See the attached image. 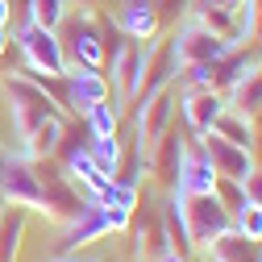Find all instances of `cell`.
I'll list each match as a JSON object with an SVG mask.
<instances>
[{
  "instance_id": "6da1fadb",
  "label": "cell",
  "mask_w": 262,
  "mask_h": 262,
  "mask_svg": "<svg viewBox=\"0 0 262 262\" xmlns=\"http://www.w3.org/2000/svg\"><path fill=\"white\" fill-rule=\"evenodd\" d=\"M0 88H5V96H9V121H13L17 142H25L46 117H58V113H62V104L54 100L38 79H29L25 71H17V75L9 71Z\"/></svg>"
},
{
  "instance_id": "7a4b0ae2",
  "label": "cell",
  "mask_w": 262,
  "mask_h": 262,
  "mask_svg": "<svg viewBox=\"0 0 262 262\" xmlns=\"http://www.w3.org/2000/svg\"><path fill=\"white\" fill-rule=\"evenodd\" d=\"M58 42H62V54H67V67H92L100 71L108 62V34H104V17L83 9L79 17H62L58 25Z\"/></svg>"
},
{
  "instance_id": "3957f363",
  "label": "cell",
  "mask_w": 262,
  "mask_h": 262,
  "mask_svg": "<svg viewBox=\"0 0 262 262\" xmlns=\"http://www.w3.org/2000/svg\"><path fill=\"white\" fill-rule=\"evenodd\" d=\"M17 50H21V71L25 75H67V54H62V42H58V29H46L38 21H29L17 29Z\"/></svg>"
},
{
  "instance_id": "277c9868",
  "label": "cell",
  "mask_w": 262,
  "mask_h": 262,
  "mask_svg": "<svg viewBox=\"0 0 262 262\" xmlns=\"http://www.w3.org/2000/svg\"><path fill=\"white\" fill-rule=\"evenodd\" d=\"M171 195L179 200V212H183V225H187V237H191L195 254L208 250L221 233L233 229V212H229L216 195H179V191H171Z\"/></svg>"
},
{
  "instance_id": "5b68a950",
  "label": "cell",
  "mask_w": 262,
  "mask_h": 262,
  "mask_svg": "<svg viewBox=\"0 0 262 262\" xmlns=\"http://www.w3.org/2000/svg\"><path fill=\"white\" fill-rule=\"evenodd\" d=\"M38 162V179H42V200H46V208H42V216H50L54 225H67V221H75L79 212H83V187L62 171V162H54V158H34Z\"/></svg>"
},
{
  "instance_id": "8992f818",
  "label": "cell",
  "mask_w": 262,
  "mask_h": 262,
  "mask_svg": "<svg viewBox=\"0 0 262 262\" xmlns=\"http://www.w3.org/2000/svg\"><path fill=\"white\" fill-rule=\"evenodd\" d=\"M0 204L5 208H25V212H42V179H38V162L25 154H9L5 171H0Z\"/></svg>"
},
{
  "instance_id": "52a82bcc",
  "label": "cell",
  "mask_w": 262,
  "mask_h": 262,
  "mask_svg": "<svg viewBox=\"0 0 262 262\" xmlns=\"http://www.w3.org/2000/svg\"><path fill=\"white\" fill-rule=\"evenodd\" d=\"M229 46H233V42H225L221 34H212V29L200 25L191 13H187V21L171 34V50H175V58H179V67H191V62H204V67H208V62H216Z\"/></svg>"
},
{
  "instance_id": "ba28073f",
  "label": "cell",
  "mask_w": 262,
  "mask_h": 262,
  "mask_svg": "<svg viewBox=\"0 0 262 262\" xmlns=\"http://www.w3.org/2000/svg\"><path fill=\"white\" fill-rule=\"evenodd\" d=\"M100 100H113L108 75L92 71V67H67V75H62V108L67 113H88Z\"/></svg>"
},
{
  "instance_id": "9c48e42d",
  "label": "cell",
  "mask_w": 262,
  "mask_h": 262,
  "mask_svg": "<svg viewBox=\"0 0 262 262\" xmlns=\"http://www.w3.org/2000/svg\"><path fill=\"white\" fill-rule=\"evenodd\" d=\"M191 142L204 150V158L212 162L216 179H237V183H246V175L258 167V162H254V150H246V146H233V142H225V138H216V134L191 138Z\"/></svg>"
},
{
  "instance_id": "30bf717a",
  "label": "cell",
  "mask_w": 262,
  "mask_h": 262,
  "mask_svg": "<svg viewBox=\"0 0 262 262\" xmlns=\"http://www.w3.org/2000/svg\"><path fill=\"white\" fill-rule=\"evenodd\" d=\"M225 113V96L212 88H179V117L187 125L191 138H204L216 125V117Z\"/></svg>"
},
{
  "instance_id": "8fae6325",
  "label": "cell",
  "mask_w": 262,
  "mask_h": 262,
  "mask_svg": "<svg viewBox=\"0 0 262 262\" xmlns=\"http://www.w3.org/2000/svg\"><path fill=\"white\" fill-rule=\"evenodd\" d=\"M212 187H216V171H212V162L204 158V150L195 146V142H187L183 154H179L175 187H171V191H179V195H212Z\"/></svg>"
},
{
  "instance_id": "7c38bea8",
  "label": "cell",
  "mask_w": 262,
  "mask_h": 262,
  "mask_svg": "<svg viewBox=\"0 0 262 262\" xmlns=\"http://www.w3.org/2000/svg\"><path fill=\"white\" fill-rule=\"evenodd\" d=\"M113 25L121 29L129 42H150V38H158V25H162L158 0H121Z\"/></svg>"
},
{
  "instance_id": "4fadbf2b",
  "label": "cell",
  "mask_w": 262,
  "mask_h": 262,
  "mask_svg": "<svg viewBox=\"0 0 262 262\" xmlns=\"http://www.w3.org/2000/svg\"><path fill=\"white\" fill-rule=\"evenodd\" d=\"M62 134H67V117H46L34 134H29L25 142H21V150L17 154H25V158H58V146H62Z\"/></svg>"
},
{
  "instance_id": "5bb4252c",
  "label": "cell",
  "mask_w": 262,
  "mask_h": 262,
  "mask_svg": "<svg viewBox=\"0 0 262 262\" xmlns=\"http://www.w3.org/2000/svg\"><path fill=\"white\" fill-rule=\"evenodd\" d=\"M225 104L233 108V113H242V117H258L262 113V62L250 67L233 88L225 92Z\"/></svg>"
},
{
  "instance_id": "9a60e30c",
  "label": "cell",
  "mask_w": 262,
  "mask_h": 262,
  "mask_svg": "<svg viewBox=\"0 0 262 262\" xmlns=\"http://www.w3.org/2000/svg\"><path fill=\"white\" fill-rule=\"evenodd\" d=\"M25 225H29V212L25 208H13V212L5 208V212H0V262H17Z\"/></svg>"
},
{
  "instance_id": "2e32d148",
  "label": "cell",
  "mask_w": 262,
  "mask_h": 262,
  "mask_svg": "<svg viewBox=\"0 0 262 262\" xmlns=\"http://www.w3.org/2000/svg\"><path fill=\"white\" fill-rule=\"evenodd\" d=\"M208 134H216V138H225V142H233V146L254 150V121H250V117H242V113H233L229 104H225V113L216 117V125L208 129Z\"/></svg>"
},
{
  "instance_id": "e0dca14e",
  "label": "cell",
  "mask_w": 262,
  "mask_h": 262,
  "mask_svg": "<svg viewBox=\"0 0 262 262\" xmlns=\"http://www.w3.org/2000/svg\"><path fill=\"white\" fill-rule=\"evenodd\" d=\"M88 121V138H117V129H121V108L113 100H100V104H92L83 113Z\"/></svg>"
},
{
  "instance_id": "ac0fdd59",
  "label": "cell",
  "mask_w": 262,
  "mask_h": 262,
  "mask_svg": "<svg viewBox=\"0 0 262 262\" xmlns=\"http://www.w3.org/2000/svg\"><path fill=\"white\" fill-rule=\"evenodd\" d=\"M88 150H92L96 167H100L108 179L121 175V142L117 138H88Z\"/></svg>"
},
{
  "instance_id": "d6986e66",
  "label": "cell",
  "mask_w": 262,
  "mask_h": 262,
  "mask_svg": "<svg viewBox=\"0 0 262 262\" xmlns=\"http://www.w3.org/2000/svg\"><path fill=\"white\" fill-rule=\"evenodd\" d=\"M25 17L38 21V25H46V29H58L62 17H67V0H29Z\"/></svg>"
},
{
  "instance_id": "ffe728a7",
  "label": "cell",
  "mask_w": 262,
  "mask_h": 262,
  "mask_svg": "<svg viewBox=\"0 0 262 262\" xmlns=\"http://www.w3.org/2000/svg\"><path fill=\"white\" fill-rule=\"evenodd\" d=\"M233 233H242L246 242L262 246V204H246L242 212H233Z\"/></svg>"
},
{
  "instance_id": "44dd1931",
  "label": "cell",
  "mask_w": 262,
  "mask_h": 262,
  "mask_svg": "<svg viewBox=\"0 0 262 262\" xmlns=\"http://www.w3.org/2000/svg\"><path fill=\"white\" fill-rule=\"evenodd\" d=\"M212 195L229 208V212H242L250 200H246V183H237V179H216V187H212Z\"/></svg>"
},
{
  "instance_id": "7402d4cb",
  "label": "cell",
  "mask_w": 262,
  "mask_h": 262,
  "mask_svg": "<svg viewBox=\"0 0 262 262\" xmlns=\"http://www.w3.org/2000/svg\"><path fill=\"white\" fill-rule=\"evenodd\" d=\"M246 200L250 204H262V167H254L246 175Z\"/></svg>"
},
{
  "instance_id": "603a6c76",
  "label": "cell",
  "mask_w": 262,
  "mask_h": 262,
  "mask_svg": "<svg viewBox=\"0 0 262 262\" xmlns=\"http://www.w3.org/2000/svg\"><path fill=\"white\" fill-rule=\"evenodd\" d=\"M46 262H100L96 254H83V250H71V254H54V258H46Z\"/></svg>"
},
{
  "instance_id": "cb8c5ba5",
  "label": "cell",
  "mask_w": 262,
  "mask_h": 262,
  "mask_svg": "<svg viewBox=\"0 0 262 262\" xmlns=\"http://www.w3.org/2000/svg\"><path fill=\"white\" fill-rule=\"evenodd\" d=\"M250 46H258V50H262V9L254 13V29H250Z\"/></svg>"
},
{
  "instance_id": "d4e9b609",
  "label": "cell",
  "mask_w": 262,
  "mask_h": 262,
  "mask_svg": "<svg viewBox=\"0 0 262 262\" xmlns=\"http://www.w3.org/2000/svg\"><path fill=\"white\" fill-rule=\"evenodd\" d=\"M150 262H191V258H183L179 250H162L158 258H150Z\"/></svg>"
},
{
  "instance_id": "484cf974",
  "label": "cell",
  "mask_w": 262,
  "mask_h": 262,
  "mask_svg": "<svg viewBox=\"0 0 262 262\" xmlns=\"http://www.w3.org/2000/svg\"><path fill=\"white\" fill-rule=\"evenodd\" d=\"M9 46H13V34H9V25H0V58L9 54Z\"/></svg>"
},
{
  "instance_id": "4316f807",
  "label": "cell",
  "mask_w": 262,
  "mask_h": 262,
  "mask_svg": "<svg viewBox=\"0 0 262 262\" xmlns=\"http://www.w3.org/2000/svg\"><path fill=\"white\" fill-rule=\"evenodd\" d=\"M13 21V0H0V25Z\"/></svg>"
},
{
  "instance_id": "83f0119b",
  "label": "cell",
  "mask_w": 262,
  "mask_h": 262,
  "mask_svg": "<svg viewBox=\"0 0 262 262\" xmlns=\"http://www.w3.org/2000/svg\"><path fill=\"white\" fill-rule=\"evenodd\" d=\"M75 5H79V9H92V13H96V9H104L108 0H75Z\"/></svg>"
},
{
  "instance_id": "f1b7e54d",
  "label": "cell",
  "mask_w": 262,
  "mask_h": 262,
  "mask_svg": "<svg viewBox=\"0 0 262 262\" xmlns=\"http://www.w3.org/2000/svg\"><path fill=\"white\" fill-rule=\"evenodd\" d=\"M191 5H200V0H191Z\"/></svg>"
},
{
  "instance_id": "f546056e",
  "label": "cell",
  "mask_w": 262,
  "mask_h": 262,
  "mask_svg": "<svg viewBox=\"0 0 262 262\" xmlns=\"http://www.w3.org/2000/svg\"><path fill=\"white\" fill-rule=\"evenodd\" d=\"M258 9H262V0H258Z\"/></svg>"
},
{
  "instance_id": "4dcf8cb0",
  "label": "cell",
  "mask_w": 262,
  "mask_h": 262,
  "mask_svg": "<svg viewBox=\"0 0 262 262\" xmlns=\"http://www.w3.org/2000/svg\"><path fill=\"white\" fill-rule=\"evenodd\" d=\"M258 262H262V254H258Z\"/></svg>"
}]
</instances>
